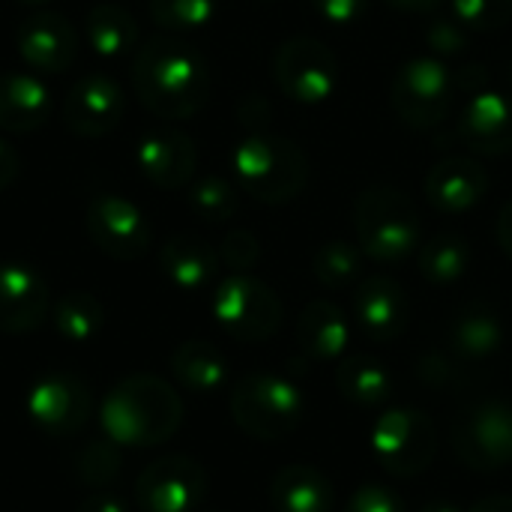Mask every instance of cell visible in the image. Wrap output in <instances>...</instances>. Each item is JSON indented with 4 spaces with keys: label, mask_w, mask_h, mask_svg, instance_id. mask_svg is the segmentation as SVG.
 I'll use <instances>...</instances> for the list:
<instances>
[{
    "label": "cell",
    "mask_w": 512,
    "mask_h": 512,
    "mask_svg": "<svg viewBox=\"0 0 512 512\" xmlns=\"http://www.w3.org/2000/svg\"><path fill=\"white\" fill-rule=\"evenodd\" d=\"M132 87L156 117L183 120L204 108L210 96V69L186 42L156 36L135 48Z\"/></svg>",
    "instance_id": "cell-1"
},
{
    "label": "cell",
    "mask_w": 512,
    "mask_h": 512,
    "mask_svg": "<svg viewBox=\"0 0 512 512\" xmlns=\"http://www.w3.org/2000/svg\"><path fill=\"white\" fill-rule=\"evenodd\" d=\"M102 429L117 447H159L183 423V399L156 375L123 378L102 402Z\"/></svg>",
    "instance_id": "cell-2"
},
{
    "label": "cell",
    "mask_w": 512,
    "mask_h": 512,
    "mask_svg": "<svg viewBox=\"0 0 512 512\" xmlns=\"http://www.w3.org/2000/svg\"><path fill=\"white\" fill-rule=\"evenodd\" d=\"M231 165L237 186L261 204H288L309 183L306 153L282 135L243 138L231 153Z\"/></svg>",
    "instance_id": "cell-3"
},
{
    "label": "cell",
    "mask_w": 512,
    "mask_h": 512,
    "mask_svg": "<svg viewBox=\"0 0 512 512\" xmlns=\"http://www.w3.org/2000/svg\"><path fill=\"white\" fill-rule=\"evenodd\" d=\"M354 231L363 255L378 264H402L420 246V219L414 201L387 183L366 186L357 195Z\"/></svg>",
    "instance_id": "cell-4"
},
{
    "label": "cell",
    "mask_w": 512,
    "mask_h": 512,
    "mask_svg": "<svg viewBox=\"0 0 512 512\" xmlns=\"http://www.w3.org/2000/svg\"><path fill=\"white\" fill-rule=\"evenodd\" d=\"M231 417L249 438L279 441L300 426L303 399L288 378L252 372L240 378L231 393Z\"/></svg>",
    "instance_id": "cell-5"
},
{
    "label": "cell",
    "mask_w": 512,
    "mask_h": 512,
    "mask_svg": "<svg viewBox=\"0 0 512 512\" xmlns=\"http://www.w3.org/2000/svg\"><path fill=\"white\" fill-rule=\"evenodd\" d=\"M453 93H456V81L447 63L441 57L423 54L408 60L396 72L390 102L399 120L408 123L411 129H435L438 123L447 120Z\"/></svg>",
    "instance_id": "cell-6"
},
{
    "label": "cell",
    "mask_w": 512,
    "mask_h": 512,
    "mask_svg": "<svg viewBox=\"0 0 512 512\" xmlns=\"http://www.w3.org/2000/svg\"><path fill=\"white\" fill-rule=\"evenodd\" d=\"M213 318L237 342H264L282 327V300L261 279L237 273L219 282L213 294Z\"/></svg>",
    "instance_id": "cell-7"
},
{
    "label": "cell",
    "mask_w": 512,
    "mask_h": 512,
    "mask_svg": "<svg viewBox=\"0 0 512 512\" xmlns=\"http://www.w3.org/2000/svg\"><path fill=\"white\" fill-rule=\"evenodd\" d=\"M435 447V423L414 408L387 411L372 432V453L378 465L402 480L423 474L435 459Z\"/></svg>",
    "instance_id": "cell-8"
},
{
    "label": "cell",
    "mask_w": 512,
    "mask_h": 512,
    "mask_svg": "<svg viewBox=\"0 0 512 512\" xmlns=\"http://www.w3.org/2000/svg\"><path fill=\"white\" fill-rule=\"evenodd\" d=\"M273 78L285 96L303 105H321L339 90V60L315 36H294L273 57Z\"/></svg>",
    "instance_id": "cell-9"
},
{
    "label": "cell",
    "mask_w": 512,
    "mask_h": 512,
    "mask_svg": "<svg viewBox=\"0 0 512 512\" xmlns=\"http://www.w3.org/2000/svg\"><path fill=\"white\" fill-rule=\"evenodd\" d=\"M453 450L474 471H501L512 465V408L483 402L453 426Z\"/></svg>",
    "instance_id": "cell-10"
},
{
    "label": "cell",
    "mask_w": 512,
    "mask_h": 512,
    "mask_svg": "<svg viewBox=\"0 0 512 512\" xmlns=\"http://www.w3.org/2000/svg\"><path fill=\"white\" fill-rule=\"evenodd\" d=\"M207 495V471L189 456H165L150 462L138 483L135 498L141 512H192Z\"/></svg>",
    "instance_id": "cell-11"
},
{
    "label": "cell",
    "mask_w": 512,
    "mask_h": 512,
    "mask_svg": "<svg viewBox=\"0 0 512 512\" xmlns=\"http://www.w3.org/2000/svg\"><path fill=\"white\" fill-rule=\"evenodd\" d=\"M93 411V396L87 384L78 375L69 372H51L36 381V387L27 396V417L36 429H42L51 438H69L78 435Z\"/></svg>",
    "instance_id": "cell-12"
},
{
    "label": "cell",
    "mask_w": 512,
    "mask_h": 512,
    "mask_svg": "<svg viewBox=\"0 0 512 512\" xmlns=\"http://www.w3.org/2000/svg\"><path fill=\"white\" fill-rule=\"evenodd\" d=\"M87 234L108 258H117V261L141 258L153 237L150 222L141 213V207H135L129 198L111 195V192H102L90 201Z\"/></svg>",
    "instance_id": "cell-13"
},
{
    "label": "cell",
    "mask_w": 512,
    "mask_h": 512,
    "mask_svg": "<svg viewBox=\"0 0 512 512\" xmlns=\"http://www.w3.org/2000/svg\"><path fill=\"white\" fill-rule=\"evenodd\" d=\"M120 117H123V90L117 78L105 72L81 75L63 102V120L81 138L108 135L120 123Z\"/></svg>",
    "instance_id": "cell-14"
},
{
    "label": "cell",
    "mask_w": 512,
    "mask_h": 512,
    "mask_svg": "<svg viewBox=\"0 0 512 512\" xmlns=\"http://www.w3.org/2000/svg\"><path fill=\"white\" fill-rule=\"evenodd\" d=\"M51 312L45 279L18 261L0 264V333L24 336L42 327Z\"/></svg>",
    "instance_id": "cell-15"
},
{
    "label": "cell",
    "mask_w": 512,
    "mask_h": 512,
    "mask_svg": "<svg viewBox=\"0 0 512 512\" xmlns=\"http://www.w3.org/2000/svg\"><path fill=\"white\" fill-rule=\"evenodd\" d=\"M354 318L372 342H393L411 321L408 294L390 276L360 279L354 288Z\"/></svg>",
    "instance_id": "cell-16"
},
{
    "label": "cell",
    "mask_w": 512,
    "mask_h": 512,
    "mask_svg": "<svg viewBox=\"0 0 512 512\" xmlns=\"http://www.w3.org/2000/svg\"><path fill=\"white\" fill-rule=\"evenodd\" d=\"M18 54L33 72L60 75L78 57V33L60 12H36L18 30Z\"/></svg>",
    "instance_id": "cell-17"
},
{
    "label": "cell",
    "mask_w": 512,
    "mask_h": 512,
    "mask_svg": "<svg viewBox=\"0 0 512 512\" xmlns=\"http://www.w3.org/2000/svg\"><path fill=\"white\" fill-rule=\"evenodd\" d=\"M465 144L480 156H504L512 150V99L501 90H477L468 96L459 120Z\"/></svg>",
    "instance_id": "cell-18"
},
{
    "label": "cell",
    "mask_w": 512,
    "mask_h": 512,
    "mask_svg": "<svg viewBox=\"0 0 512 512\" xmlns=\"http://www.w3.org/2000/svg\"><path fill=\"white\" fill-rule=\"evenodd\" d=\"M141 174L159 189H183L198 165L195 141L177 129H153L135 150Z\"/></svg>",
    "instance_id": "cell-19"
},
{
    "label": "cell",
    "mask_w": 512,
    "mask_h": 512,
    "mask_svg": "<svg viewBox=\"0 0 512 512\" xmlns=\"http://www.w3.org/2000/svg\"><path fill=\"white\" fill-rule=\"evenodd\" d=\"M423 192L438 213L459 216L483 201V195L489 192V174L480 162L468 156H450L432 165Z\"/></svg>",
    "instance_id": "cell-20"
},
{
    "label": "cell",
    "mask_w": 512,
    "mask_h": 512,
    "mask_svg": "<svg viewBox=\"0 0 512 512\" xmlns=\"http://www.w3.org/2000/svg\"><path fill=\"white\" fill-rule=\"evenodd\" d=\"M48 87L30 72H0V129L21 135L45 123Z\"/></svg>",
    "instance_id": "cell-21"
},
{
    "label": "cell",
    "mask_w": 512,
    "mask_h": 512,
    "mask_svg": "<svg viewBox=\"0 0 512 512\" xmlns=\"http://www.w3.org/2000/svg\"><path fill=\"white\" fill-rule=\"evenodd\" d=\"M219 252L204 243L195 234H174L162 252H159V267L168 276L171 285L183 291H201L216 279L219 270Z\"/></svg>",
    "instance_id": "cell-22"
},
{
    "label": "cell",
    "mask_w": 512,
    "mask_h": 512,
    "mask_svg": "<svg viewBox=\"0 0 512 512\" xmlns=\"http://www.w3.org/2000/svg\"><path fill=\"white\" fill-rule=\"evenodd\" d=\"M270 504L276 512H333L336 492L324 471L288 465L270 483Z\"/></svg>",
    "instance_id": "cell-23"
},
{
    "label": "cell",
    "mask_w": 512,
    "mask_h": 512,
    "mask_svg": "<svg viewBox=\"0 0 512 512\" xmlns=\"http://www.w3.org/2000/svg\"><path fill=\"white\" fill-rule=\"evenodd\" d=\"M297 342L315 360H336L348 348L345 312L330 300H312L297 321Z\"/></svg>",
    "instance_id": "cell-24"
},
{
    "label": "cell",
    "mask_w": 512,
    "mask_h": 512,
    "mask_svg": "<svg viewBox=\"0 0 512 512\" xmlns=\"http://www.w3.org/2000/svg\"><path fill=\"white\" fill-rule=\"evenodd\" d=\"M171 372L186 390H192L198 396H210V393L222 390V384L228 381L225 357L204 339H189V342L177 345L171 354Z\"/></svg>",
    "instance_id": "cell-25"
},
{
    "label": "cell",
    "mask_w": 512,
    "mask_h": 512,
    "mask_svg": "<svg viewBox=\"0 0 512 512\" xmlns=\"http://www.w3.org/2000/svg\"><path fill=\"white\" fill-rule=\"evenodd\" d=\"M87 39L96 54L102 57H120L138 48V21L129 9L117 3H96L87 12Z\"/></svg>",
    "instance_id": "cell-26"
},
{
    "label": "cell",
    "mask_w": 512,
    "mask_h": 512,
    "mask_svg": "<svg viewBox=\"0 0 512 512\" xmlns=\"http://www.w3.org/2000/svg\"><path fill=\"white\" fill-rule=\"evenodd\" d=\"M417 264L429 285H456L471 267V246L459 234H435L417 249Z\"/></svg>",
    "instance_id": "cell-27"
},
{
    "label": "cell",
    "mask_w": 512,
    "mask_h": 512,
    "mask_svg": "<svg viewBox=\"0 0 512 512\" xmlns=\"http://www.w3.org/2000/svg\"><path fill=\"white\" fill-rule=\"evenodd\" d=\"M501 342H504L501 321L483 306L465 309L450 327V348L462 360H486V357L498 354Z\"/></svg>",
    "instance_id": "cell-28"
},
{
    "label": "cell",
    "mask_w": 512,
    "mask_h": 512,
    "mask_svg": "<svg viewBox=\"0 0 512 512\" xmlns=\"http://www.w3.org/2000/svg\"><path fill=\"white\" fill-rule=\"evenodd\" d=\"M336 387L345 399L366 405V408L387 402L393 393V381H390L387 369L375 357H366V354H354L339 363Z\"/></svg>",
    "instance_id": "cell-29"
},
{
    "label": "cell",
    "mask_w": 512,
    "mask_h": 512,
    "mask_svg": "<svg viewBox=\"0 0 512 512\" xmlns=\"http://www.w3.org/2000/svg\"><path fill=\"white\" fill-rule=\"evenodd\" d=\"M51 318H54V327L57 333L66 339V342H75V345H84L90 342L102 324H105V309L102 303L87 294V291H72L66 297L57 300V306L51 309Z\"/></svg>",
    "instance_id": "cell-30"
},
{
    "label": "cell",
    "mask_w": 512,
    "mask_h": 512,
    "mask_svg": "<svg viewBox=\"0 0 512 512\" xmlns=\"http://www.w3.org/2000/svg\"><path fill=\"white\" fill-rule=\"evenodd\" d=\"M312 270H315V279L327 285L330 291H345L357 285L363 276V249L345 240H330L315 252Z\"/></svg>",
    "instance_id": "cell-31"
},
{
    "label": "cell",
    "mask_w": 512,
    "mask_h": 512,
    "mask_svg": "<svg viewBox=\"0 0 512 512\" xmlns=\"http://www.w3.org/2000/svg\"><path fill=\"white\" fill-rule=\"evenodd\" d=\"M120 468V447L111 438L90 441L75 453V477L87 489H111V483L120 477Z\"/></svg>",
    "instance_id": "cell-32"
},
{
    "label": "cell",
    "mask_w": 512,
    "mask_h": 512,
    "mask_svg": "<svg viewBox=\"0 0 512 512\" xmlns=\"http://www.w3.org/2000/svg\"><path fill=\"white\" fill-rule=\"evenodd\" d=\"M240 186H234L225 177H201L189 189V207L204 222H228L240 210Z\"/></svg>",
    "instance_id": "cell-33"
},
{
    "label": "cell",
    "mask_w": 512,
    "mask_h": 512,
    "mask_svg": "<svg viewBox=\"0 0 512 512\" xmlns=\"http://www.w3.org/2000/svg\"><path fill=\"white\" fill-rule=\"evenodd\" d=\"M219 0H150V18L165 30H198L213 21Z\"/></svg>",
    "instance_id": "cell-34"
},
{
    "label": "cell",
    "mask_w": 512,
    "mask_h": 512,
    "mask_svg": "<svg viewBox=\"0 0 512 512\" xmlns=\"http://www.w3.org/2000/svg\"><path fill=\"white\" fill-rule=\"evenodd\" d=\"M450 15L468 33H492L512 21V0H450Z\"/></svg>",
    "instance_id": "cell-35"
},
{
    "label": "cell",
    "mask_w": 512,
    "mask_h": 512,
    "mask_svg": "<svg viewBox=\"0 0 512 512\" xmlns=\"http://www.w3.org/2000/svg\"><path fill=\"white\" fill-rule=\"evenodd\" d=\"M258 258H261V243H258V237L252 231L237 228V231L225 234V240L219 246V261L225 267L243 273V270H252L258 264Z\"/></svg>",
    "instance_id": "cell-36"
},
{
    "label": "cell",
    "mask_w": 512,
    "mask_h": 512,
    "mask_svg": "<svg viewBox=\"0 0 512 512\" xmlns=\"http://www.w3.org/2000/svg\"><path fill=\"white\" fill-rule=\"evenodd\" d=\"M468 39H471V33H468L453 15H447V18H441V21H432L429 30H426L429 48H432L435 54H441V57L459 54V51L468 45Z\"/></svg>",
    "instance_id": "cell-37"
},
{
    "label": "cell",
    "mask_w": 512,
    "mask_h": 512,
    "mask_svg": "<svg viewBox=\"0 0 512 512\" xmlns=\"http://www.w3.org/2000/svg\"><path fill=\"white\" fill-rule=\"evenodd\" d=\"M345 512H408L402 498L384 486H363L357 489L348 504H345Z\"/></svg>",
    "instance_id": "cell-38"
},
{
    "label": "cell",
    "mask_w": 512,
    "mask_h": 512,
    "mask_svg": "<svg viewBox=\"0 0 512 512\" xmlns=\"http://www.w3.org/2000/svg\"><path fill=\"white\" fill-rule=\"evenodd\" d=\"M315 12L333 24V27H348V24H357L369 6V0H312Z\"/></svg>",
    "instance_id": "cell-39"
},
{
    "label": "cell",
    "mask_w": 512,
    "mask_h": 512,
    "mask_svg": "<svg viewBox=\"0 0 512 512\" xmlns=\"http://www.w3.org/2000/svg\"><path fill=\"white\" fill-rule=\"evenodd\" d=\"M75 512H126L123 501L117 495H111L108 489H93L90 495L81 498V504L75 507Z\"/></svg>",
    "instance_id": "cell-40"
},
{
    "label": "cell",
    "mask_w": 512,
    "mask_h": 512,
    "mask_svg": "<svg viewBox=\"0 0 512 512\" xmlns=\"http://www.w3.org/2000/svg\"><path fill=\"white\" fill-rule=\"evenodd\" d=\"M18 171H21V156H18V150H15L9 141L0 138V189H6V186L18 177Z\"/></svg>",
    "instance_id": "cell-41"
},
{
    "label": "cell",
    "mask_w": 512,
    "mask_h": 512,
    "mask_svg": "<svg viewBox=\"0 0 512 512\" xmlns=\"http://www.w3.org/2000/svg\"><path fill=\"white\" fill-rule=\"evenodd\" d=\"M498 243H501V249L512 258V198L501 207V213H498Z\"/></svg>",
    "instance_id": "cell-42"
},
{
    "label": "cell",
    "mask_w": 512,
    "mask_h": 512,
    "mask_svg": "<svg viewBox=\"0 0 512 512\" xmlns=\"http://www.w3.org/2000/svg\"><path fill=\"white\" fill-rule=\"evenodd\" d=\"M468 512H512L510 495H489L483 501H477Z\"/></svg>",
    "instance_id": "cell-43"
},
{
    "label": "cell",
    "mask_w": 512,
    "mask_h": 512,
    "mask_svg": "<svg viewBox=\"0 0 512 512\" xmlns=\"http://www.w3.org/2000/svg\"><path fill=\"white\" fill-rule=\"evenodd\" d=\"M387 3L402 12H435L444 0H387Z\"/></svg>",
    "instance_id": "cell-44"
},
{
    "label": "cell",
    "mask_w": 512,
    "mask_h": 512,
    "mask_svg": "<svg viewBox=\"0 0 512 512\" xmlns=\"http://www.w3.org/2000/svg\"><path fill=\"white\" fill-rule=\"evenodd\" d=\"M420 512H462V510H456V507H453V504H447V501H432V504H426Z\"/></svg>",
    "instance_id": "cell-45"
},
{
    "label": "cell",
    "mask_w": 512,
    "mask_h": 512,
    "mask_svg": "<svg viewBox=\"0 0 512 512\" xmlns=\"http://www.w3.org/2000/svg\"><path fill=\"white\" fill-rule=\"evenodd\" d=\"M15 3H24V6H42V3H48V0H15Z\"/></svg>",
    "instance_id": "cell-46"
},
{
    "label": "cell",
    "mask_w": 512,
    "mask_h": 512,
    "mask_svg": "<svg viewBox=\"0 0 512 512\" xmlns=\"http://www.w3.org/2000/svg\"><path fill=\"white\" fill-rule=\"evenodd\" d=\"M510 81H512V66H510Z\"/></svg>",
    "instance_id": "cell-47"
}]
</instances>
